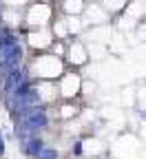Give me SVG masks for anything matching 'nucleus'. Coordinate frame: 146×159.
<instances>
[{
  "label": "nucleus",
  "instance_id": "obj_1",
  "mask_svg": "<svg viewBox=\"0 0 146 159\" xmlns=\"http://www.w3.org/2000/svg\"><path fill=\"white\" fill-rule=\"evenodd\" d=\"M27 124H29V128H40V126L47 124V117H45V113H40L35 108V111L27 113Z\"/></svg>",
  "mask_w": 146,
  "mask_h": 159
},
{
  "label": "nucleus",
  "instance_id": "obj_2",
  "mask_svg": "<svg viewBox=\"0 0 146 159\" xmlns=\"http://www.w3.org/2000/svg\"><path fill=\"white\" fill-rule=\"evenodd\" d=\"M38 104H40V95H38L35 91H27V93L22 95V106H25V108H33V111H35Z\"/></svg>",
  "mask_w": 146,
  "mask_h": 159
},
{
  "label": "nucleus",
  "instance_id": "obj_3",
  "mask_svg": "<svg viewBox=\"0 0 146 159\" xmlns=\"http://www.w3.org/2000/svg\"><path fill=\"white\" fill-rule=\"evenodd\" d=\"M27 152L29 155H40L42 152V144H40L38 139H29L27 142Z\"/></svg>",
  "mask_w": 146,
  "mask_h": 159
},
{
  "label": "nucleus",
  "instance_id": "obj_4",
  "mask_svg": "<svg viewBox=\"0 0 146 159\" xmlns=\"http://www.w3.org/2000/svg\"><path fill=\"white\" fill-rule=\"evenodd\" d=\"M38 159H55V150H51V148H42V152L38 155Z\"/></svg>",
  "mask_w": 146,
  "mask_h": 159
},
{
  "label": "nucleus",
  "instance_id": "obj_5",
  "mask_svg": "<svg viewBox=\"0 0 146 159\" xmlns=\"http://www.w3.org/2000/svg\"><path fill=\"white\" fill-rule=\"evenodd\" d=\"M2 148H5V144H2V137H0V152H2Z\"/></svg>",
  "mask_w": 146,
  "mask_h": 159
},
{
  "label": "nucleus",
  "instance_id": "obj_6",
  "mask_svg": "<svg viewBox=\"0 0 146 159\" xmlns=\"http://www.w3.org/2000/svg\"><path fill=\"white\" fill-rule=\"evenodd\" d=\"M0 29H2V25H0Z\"/></svg>",
  "mask_w": 146,
  "mask_h": 159
}]
</instances>
